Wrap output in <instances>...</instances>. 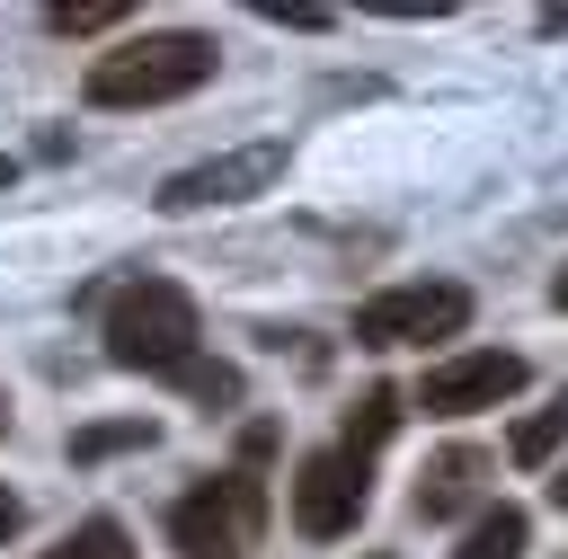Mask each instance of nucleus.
Here are the masks:
<instances>
[{"label":"nucleus","mask_w":568,"mask_h":559,"mask_svg":"<svg viewBox=\"0 0 568 559\" xmlns=\"http://www.w3.org/2000/svg\"><path fill=\"white\" fill-rule=\"evenodd\" d=\"M9 177H18V160H0V186H9Z\"/></svg>","instance_id":"obj_19"},{"label":"nucleus","mask_w":568,"mask_h":559,"mask_svg":"<svg viewBox=\"0 0 568 559\" xmlns=\"http://www.w3.org/2000/svg\"><path fill=\"white\" fill-rule=\"evenodd\" d=\"M195 337H204V319H195V293L186 284H169V275H133V284H115L106 293V355L124 364V373H186L195 364Z\"/></svg>","instance_id":"obj_1"},{"label":"nucleus","mask_w":568,"mask_h":559,"mask_svg":"<svg viewBox=\"0 0 568 559\" xmlns=\"http://www.w3.org/2000/svg\"><path fill=\"white\" fill-rule=\"evenodd\" d=\"M515 390H524V355L470 346V355H453V364H435V373L417 382V408H426V417H479V408H497V399H515Z\"/></svg>","instance_id":"obj_7"},{"label":"nucleus","mask_w":568,"mask_h":559,"mask_svg":"<svg viewBox=\"0 0 568 559\" xmlns=\"http://www.w3.org/2000/svg\"><path fill=\"white\" fill-rule=\"evenodd\" d=\"M0 426H9V408H0Z\"/></svg>","instance_id":"obj_20"},{"label":"nucleus","mask_w":568,"mask_h":559,"mask_svg":"<svg viewBox=\"0 0 568 559\" xmlns=\"http://www.w3.org/2000/svg\"><path fill=\"white\" fill-rule=\"evenodd\" d=\"M479 479H488V453H470V444H453V453H435V461L417 470V515H426V524H444V515H462V506L479 497Z\"/></svg>","instance_id":"obj_8"},{"label":"nucleus","mask_w":568,"mask_h":559,"mask_svg":"<svg viewBox=\"0 0 568 559\" xmlns=\"http://www.w3.org/2000/svg\"><path fill=\"white\" fill-rule=\"evenodd\" d=\"M524 541H532V515L524 506H479L453 559H524Z\"/></svg>","instance_id":"obj_9"},{"label":"nucleus","mask_w":568,"mask_h":559,"mask_svg":"<svg viewBox=\"0 0 568 559\" xmlns=\"http://www.w3.org/2000/svg\"><path fill=\"white\" fill-rule=\"evenodd\" d=\"M559 444H568V390H550V408H532V417L515 426V444H506V453H515L524 470H541Z\"/></svg>","instance_id":"obj_10"},{"label":"nucleus","mask_w":568,"mask_h":559,"mask_svg":"<svg viewBox=\"0 0 568 559\" xmlns=\"http://www.w3.org/2000/svg\"><path fill=\"white\" fill-rule=\"evenodd\" d=\"M213 80V35L195 27H169V35H133L115 53L89 62V106H169V98H195Z\"/></svg>","instance_id":"obj_2"},{"label":"nucleus","mask_w":568,"mask_h":559,"mask_svg":"<svg viewBox=\"0 0 568 559\" xmlns=\"http://www.w3.org/2000/svg\"><path fill=\"white\" fill-rule=\"evenodd\" d=\"M178 559H248L266 541V479L257 470H213L169 506Z\"/></svg>","instance_id":"obj_3"},{"label":"nucleus","mask_w":568,"mask_h":559,"mask_svg":"<svg viewBox=\"0 0 568 559\" xmlns=\"http://www.w3.org/2000/svg\"><path fill=\"white\" fill-rule=\"evenodd\" d=\"M550 497H559V506H568V470H559V479H550Z\"/></svg>","instance_id":"obj_18"},{"label":"nucleus","mask_w":568,"mask_h":559,"mask_svg":"<svg viewBox=\"0 0 568 559\" xmlns=\"http://www.w3.org/2000/svg\"><path fill=\"white\" fill-rule=\"evenodd\" d=\"M160 426L151 417H98V426H80L71 435V461H106V453H142Z\"/></svg>","instance_id":"obj_12"},{"label":"nucleus","mask_w":568,"mask_h":559,"mask_svg":"<svg viewBox=\"0 0 568 559\" xmlns=\"http://www.w3.org/2000/svg\"><path fill=\"white\" fill-rule=\"evenodd\" d=\"M373 559H382V550H373Z\"/></svg>","instance_id":"obj_21"},{"label":"nucleus","mask_w":568,"mask_h":559,"mask_svg":"<svg viewBox=\"0 0 568 559\" xmlns=\"http://www.w3.org/2000/svg\"><path fill=\"white\" fill-rule=\"evenodd\" d=\"M284 177V142H240V151H222V160H195V169H178V177H160V213H204V204H248V195H266Z\"/></svg>","instance_id":"obj_6"},{"label":"nucleus","mask_w":568,"mask_h":559,"mask_svg":"<svg viewBox=\"0 0 568 559\" xmlns=\"http://www.w3.org/2000/svg\"><path fill=\"white\" fill-rule=\"evenodd\" d=\"M550 302H559V311H568V266H559V275H550Z\"/></svg>","instance_id":"obj_17"},{"label":"nucleus","mask_w":568,"mask_h":559,"mask_svg":"<svg viewBox=\"0 0 568 559\" xmlns=\"http://www.w3.org/2000/svg\"><path fill=\"white\" fill-rule=\"evenodd\" d=\"M9 532H18V497L0 488V541H9Z\"/></svg>","instance_id":"obj_16"},{"label":"nucleus","mask_w":568,"mask_h":559,"mask_svg":"<svg viewBox=\"0 0 568 559\" xmlns=\"http://www.w3.org/2000/svg\"><path fill=\"white\" fill-rule=\"evenodd\" d=\"M178 382H186V390H195L204 408H231V399H240V373H231V364H204V355H195V364H186Z\"/></svg>","instance_id":"obj_15"},{"label":"nucleus","mask_w":568,"mask_h":559,"mask_svg":"<svg viewBox=\"0 0 568 559\" xmlns=\"http://www.w3.org/2000/svg\"><path fill=\"white\" fill-rule=\"evenodd\" d=\"M364 506H373V479H364V461L346 444L293 461V532L302 541H346L364 524Z\"/></svg>","instance_id":"obj_5"},{"label":"nucleus","mask_w":568,"mask_h":559,"mask_svg":"<svg viewBox=\"0 0 568 559\" xmlns=\"http://www.w3.org/2000/svg\"><path fill=\"white\" fill-rule=\"evenodd\" d=\"M390 426H399V390H390V382H373V390H364V399L346 408V453L364 461V453H373V444H382Z\"/></svg>","instance_id":"obj_11"},{"label":"nucleus","mask_w":568,"mask_h":559,"mask_svg":"<svg viewBox=\"0 0 568 559\" xmlns=\"http://www.w3.org/2000/svg\"><path fill=\"white\" fill-rule=\"evenodd\" d=\"M115 18H124V0H62V9H44L53 35H98V27H115Z\"/></svg>","instance_id":"obj_14"},{"label":"nucleus","mask_w":568,"mask_h":559,"mask_svg":"<svg viewBox=\"0 0 568 559\" xmlns=\"http://www.w3.org/2000/svg\"><path fill=\"white\" fill-rule=\"evenodd\" d=\"M470 328V284H390L373 302H355V346H435V337H462Z\"/></svg>","instance_id":"obj_4"},{"label":"nucleus","mask_w":568,"mask_h":559,"mask_svg":"<svg viewBox=\"0 0 568 559\" xmlns=\"http://www.w3.org/2000/svg\"><path fill=\"white\" fill-rule=\"evenodd\" d=\"M44 559H133V541H124V524H115V515H89V524H71Z\"/></svg>","instance_id":"obj_13"}]
</instances>
